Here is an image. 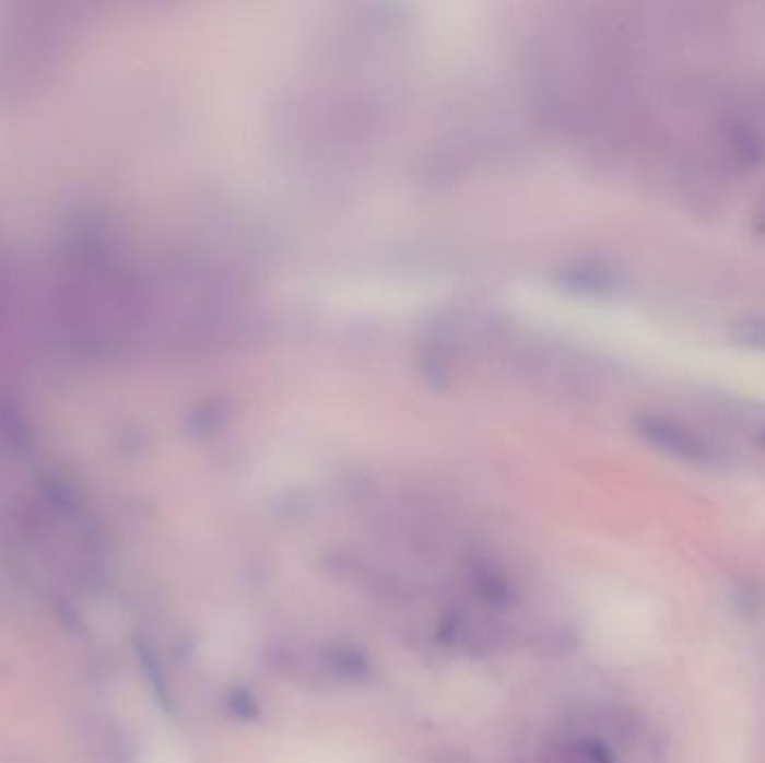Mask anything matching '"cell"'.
Here are the masks:
<instances>
[{"label": "cell", "instance_id": "cell-4", "mask_svg": "<svg viewBox=\"0 0 765 763\" xmlns=\"http://www.w3.org/2000/svg\"><path fill=\"white\" fill-rule=\"evenodd\" d=\"M226 712L237 721L251 724L260 717V705H258V699L247 688H233L226 694Z\"/></svg>", "mask_w": 765, "mask_h": 763}, {"label": "cell", "instance_id": "cell-1", "mask_svg": "<svg viewBox=\"0 0 765 763\" xmlns=\"http://www.w3.org/2000/svg\"><path fill=\"white\" fill-rule=\"evenodd\" d=\"M640 437L651 444L654 448L667 453L669 457L694 463V466H709L716 463V450L690 427L662 416H647L640 421Z\"/></svg>", "mask_w": 765, "mask_h": 763}, {"label": "cell", "instance_id": "cell-2", "mask_svg": "<svg viewBox=\"0 0 765 763\" xmlns=\"http://www.w3.org/2000/svg\"><path fill=\"white\" fill-rule=\"evenodd\" d=\"M468 587L489 609H508L517 602L515 583L508 578L506 571L486 557H476L468 564Z\"/></svg>", "mask_w": 765, "mask_h": 763}, {"label": "cell", "instance_id": "cell-7", "mask_svg": "<svg viewBox=\"0 0 765 763\" xmlns=\"http://www.w3.org/2000/svg\"><path fill=\"white\" fill-rule=\"evenodd\" d=\"M763 439H765V437H763Z\"/></svg>", "mask_w": 765, "mask_h": 763}, {"label": "cell", "instance_id": "cell-6", "mask_svg": "<svg viewBox=\"0 0 765 763\" xmlns=\"http://www.w3.org/2000/svg\"><path fill=\"white\" fill-rule=\"evenodd\" d=\"M734 604H739V609H741L743 613L754 615L756 611L765 609V594H763L758 587H754V585H743L741 591L737 594Z\"/></svg>", "mask_w": 765, "mask_h": 763}, {"label": "cell", "instance_id": "cell-5", "mask_svg": "<svg viewBox=\"0 0 765 763\" xmlns=\"http://www.w3.org/2000/svg\"><path fill=\"white\" fill-rule=\"evenodd\" d=\"M734 337L741 345L752 350H765V320L750 318L737 325Z\"/></svg>", "mask_w": 765, "mask_h": 763}, {"label": "cell", "instance_id": "cell-3", "mask_svg": "<svg viewBox=\"0 0 765 763\" xmlns=\"http://www.w3.org/2000/svg\"><path fill=\"white\" fill-rule=\"evenodd\" d=\"M318 660L325 681L337 683H365L372 677L369 656L352 643H327L318 647Z\"/></svg>", "mask_w": 765, "mask_h": 763}]
</instances>
